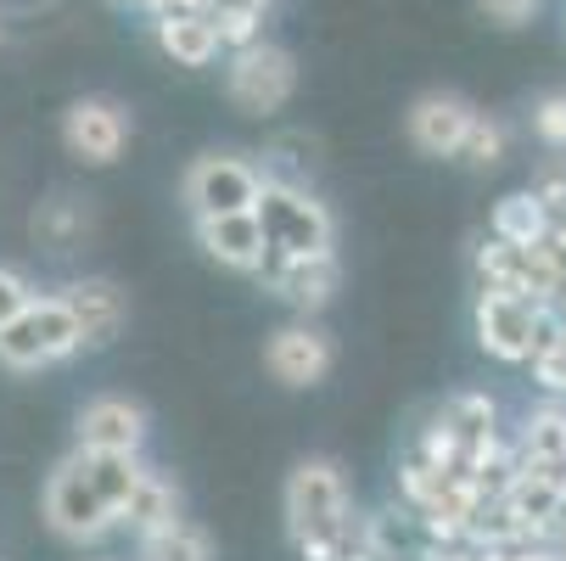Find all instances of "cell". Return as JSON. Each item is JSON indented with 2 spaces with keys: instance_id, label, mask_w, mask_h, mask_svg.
Segmentation results:
<instances>
[{
  "instance_id": "obj_3",
  "label": "cell",
  "mask_w": 566,
  "mask_h": 561,
  "mask_svg": "<svg viewBox=\"0 0 566 561\" xmlns=\"http://www.w3.org/2000/svg\"><path fill=\"white\" fill-rule=\"evenodd\" d=\"M78 326L67 303L51 292V298H34L23 314H12L0 326V365L7 371H45V365H62L67 354H78Z\"/></svg>"
},
{
  "instance_id": "obj_29",
  "label": "cell",
  "mask_w": 566,
  "mask_h": 561,
  "mask_svg": "<svg viewBox=\"0 0 566 561\" xmlns=\"http://www.w3.org/2000/svg\"><path fill=\"white\" fill-rule=\"evenodd\" d=\"M476 561H560L549 539H522V544H489L476 550Z\"/></svg>"
},
{
  "instance_id": "obj_21",
  "label": "cell",
  "mask_w": 566,
  "mask_h": 561,
  "mask_svg": "<svg viewBox=\"0 0 566 561\" xmlns=\"http://www.w3.org/2000/svg\"><path fill=\"white\" fill-rule=\"evenodd\" d=\"M264 12H270V0H208L202 7V18L213 23L224 51H241V45L264 40Z\"/></svg>"
},
{
  "instance_id": "obj_11",
  "label": "cell",
  "mask_w": 566,
  "mask_h": 561,
  "mask_svg": "<svg viewBox=\"0 0 566 561\" xmlns=\"http://www.w3.org/2000/svg\"><path fill=\"white\" fill-rule=\"evenodd\" d=\"M259 281H264L281 303L314 314V309H326V303L337 298L343 264H337V253H314V259H281V253H264Z\"/></svg>"
},
{
  "instance_id": "obj_19",
  "label": "cell",
  "mask_w": 566,
  "mask_h": 561,
  "mask_svg": "<svg viewBox=\"0 0 566 561\" xmlns=\"http://www.w3.org/2000/svg\"><path fill=\"white\" fill-rule=\"evenodd\" d=\"M549 225H555V214L533 191H511V197L494 202L489 236H494V242H505V248H538L544 236H549Z\"/></svg>"
},
{
  "instance_id": "obj_6",
  "label": "cell",
  "mask_w": 566,
  "mask_h": 561,
  "mask_svg": "<svg viewBox=\"0 0 566 561\" xmlns=\"http://www.w3.org/2000/svg\"><path fill=\"white\" fill-rule=\"evenodd\" d=\"M45 522L56 539L67 544H102L107 533H118V517L102 506V495L85 484V471H78V460L67 455L56 471H51V484H45Z\"/></svg>"
},
{
  "instance_id": "obj_10",
  "label": "cell",
  "mask_w": 566,
  "mask_h": 561,
  "mask_svg": "<svg viewBox=\"0 0 566 561\" xmlns=\"http://www.w3.org/2000/svg\"><path fill=\"white\" fill-rule=\"evenodd\" d=\"M73 438H78V449H91V455H140L146 411L135 405V398H124V393H102V398H91V405L78 411Z\"/></svg>"
},
{
  "instance_id": "obj_17",
  "label": "cell",
  "mask_w": 566,
  "mask_h": 561,
  "mask_svg": "<svg viewBox=\"0 0 566 561\" xmlns=\"http://www.w3.org/2000/svg\"><path fill=\"white\" fill-rule=\"evenodd\" d=\"M365 539H370L376 561H427V550H432L410 506H387V511L365 517Z\"/></svg>"
},
{
  "instance_id": "obj_18",
  "label": "cell",
  "mask_w": 566,
  "mask_h": 561,
  "mask_svg": "<svg viewBox=\"0 0 566 561\" xmlns=\"http://www.w3.org/2000/svg\"><path fill=\"white\" fill-rule=\"evenodd\" d=\"M73 460H78V471H85V484L102 495V506L113 517H124V506H129V495L140 484L146 460L140 455H91V449H73Z\"/></svg>"
},
{
  "instance_id": "obj_12",
  "label": "cell",
  "mask_w": 566,
  "mask_h": 561,
  "mask_svg": "<svg viewBox=\"0 0 566 561\" xmlns=\"http://www.w3.org/2000/svg\"><path fill=\"white\" fill-rule=\"evenodd\" d=\"M56 298L67 303L73 326H78V343H85V349H107V343H118L124 320H129V298H124L118 281H107V276H85V281H67Z\"/></svg>"
},
{
  "instance_id": "obj_23",
  "label": "cell",
  "mask_w": 566,
  "mask_h": 561,
  "mask_svg": "<svg viewBox=\"0 0 566 561\" xmlns=\"http://www.w3.org/2000/svg\"><path fill=\"white\" fill-rule=\"evenodd\" d=\"M91 230V208H78V197H51V202H40V214H34V236L45 248H73L78 236Z\"/></svg>"
},
{
  "instance_id": "obj_34",
  "label": "cell",
  "mask_w": 566,
  "mask_h": 561,
  "mask_svg": "<svg viewBox=\"0 0 566 561\" xmlns=\"http://www.w3.org/2000/svg\"><path fill=\"white\" fill-rule=\"evenodd\" d=\"M0 40H7V34H0Z\"/></svg>"
},
{
  "instance_id": "obj_2",
  "label": "cell",
  "mask_w": 566,
  "mask_h": 561,
  "mask_svg": "<svg viewBox=\"0 0 566 561\" xmlns=\"http://www.w3.org/2000/svg\"><path fill=\"white\" fill-rule=\"evenodd\" d=\"M354 517V495L337 460H297L286 477V528L297 544H332Z\"/></svg>"
},
{
  "instance_id": "obj_16",
  "label": "cell",
  "mask_w": 566,
  "mask_h": 561,
  "mask_svg": "<svg viewBox=\"0 0 566 561\" xmlns=\"http://www.w3.org/2000/svg\"><path fill=\"white\" fill-rule=\"evenodd\" d=\"M157 45H164L180 67H208L224 51L202 12H157Z\"/></svg>"
},
{
  "instance_id": "obj_30",
  "label": "cell",
  "mask_w": 566,
  "mask_h": 561,
  "mask_svg": "<svg viewBox=\"0 0 566 561\" xmlns=\"http://www.w3.org/2000/svg\"><path fill=\"white\" fill-rule=\"evenodd\" d=\"M476 7L489 12L494 23H527V18L544 7V0H476Z\"/></svg>"
},
{
  "instance_id": "obj_8",
  "label": "cell",
  "mask_w": 566,
  "mask_h": 561,
  "mask_svg": "<svg viewBox=\"0 0 566 561\" xmlns=\"http://www.w3.org/2000/svg\"><path fill=\"white\" fill-rule=\"evenodd\" d=\"M62 141L78 164L91 169H107L124 157L129 146V113L113 102V96H78L67 113H62Z\"/></svg>"
},
{
  "instance_id": "obj_4",
  "label": "cell",
  "mask_w": 566,
  "mask_h": 561,
  "mask_svg": "<svg viewBox=\"0 0 566 561\" xmlns=\"http://www.w3.org/2000/svg\"><path fill=\"white\" fill-rule=\"evenodd\" d=\"M297 91V62L292 51L270 45V40H253V45H241L230 51V67H224V96L241 107V113H281Z\"/></svg>"
},
{
  "instance_id": "obj_31",
  "label": "cell",
  "mask_w": 566,
  "mask_h": 561,
  "mask_svg": "<svg viewBox=\"0 0 566 561\" xmlns=\"http://www.w3.org/2000/svg\"><path fill=\"white\" fill-rule=\"evenodd\" d=\"M427 561H476V550L471 544H432Z\"/></svg>"
},
{
  "instance_id": "obj_9",
  "label": "cell",
  "mask_w": 566,
  "mask_h": 561,
  "mask_svg": "<svg viewBox=\"0 0 566 561\" xmlns=\"http://www.w3.org/2000/svg\"><path fill=\"white\" fill-rule=\"evenodd\" d=\"M264 365L281 387H314V382H326L332 365H337V343L308 326V320H292V326H281L270 343H264Z\"/></svg>"
},
{
  "instance_id": "obj_14",
  "label": "cell",
  "mask_w": 566,
  "mask_h": 561,
  "mask_svg": "<svg viewBox=\"0 0 566 561\" xmlns=\"http://www.w3.org/2000/svg\"><path fill=\"white\" fill-rule=\"evenodd\" d=\"M197 248L224 264V270H241V276H259L264 264V230L253 214H219V219H197Z\"/></svg>"
},
{
  "instance_id": "obj_5",
  "label": "cell",
  "mask_w": 566,
  "mask_h": 561,
  "mask_svg": "<svg viewBox=\"0 0 566 561\" xmlns=\"http://www.w3.org/2000/svg\"><path fill=\"white\" fill-rule=\"evenodd\" d=\"M264 186V169L248 164L241 152H202L186 169V208L191 219H219V214H253Z\"/></svg>"
},
{
  "instance_id": "obj_15",
  "label": "cell",
  "mask_w": 566,
  "mask_h": 561,
  "mask_svg": "<svg viewBox=\"0 0 566 561\" xmlns=\"http://www.w3.org/2000/svg\"><path fill=\"white\" fill-rule=\"evenodd\" d=\"M516 466H533V471H566V398H544L522 416V433H516Z\"/></svg>"
},
{
  "instance_id": "obj_27",
  "label": "cell",
  "mask_w": 566,
  "mask_h": 561,
  "mask_svg": "<svg viewBox=\"0 0 566 561\" xmlns=\"http://www.w3.org/2000/svg\"><path fill=\"white\" fill-rule=\"evenodd\" d=\"M40 292H34V281L23 276V270H12V264H0V326H7L12 314H23L29 303H34Z\"/></svg>"
},
{
  "instance_id": "obj_7",
  "label": "cell",
  "mask_w": 566,
  "mask_h": 561,
  "mask_svg": "<svg viewBox=\"0 0 566 561\" xmlns=\"http://www.w3.org/2000/svg\"><path fill=\"white\" fill-rule=\"evenodd\" d=\"M544 314H549V309H538V303H527V298H511V292H476L471 320H476L482 354H494V360H505V365L533 360Z\"/></svg>"
},
{
  "instance_id": "obj_28",
  "label": "cell",
  "mask_w": 566,
  "mask_h": 561,
  "mask_svg": "<svg viewBox=\"0 0 566 561\" xmlns=\"http://www.w3.org/2000/svg\"><path fill=\"white\" fill-rule=\"evenodd\" d=\"M527 191H533V197H538V202H544V208L560 219V214H566V157L544 164V169H538V180H533Z\"/></svg>"
},
{
  "instance_id": "obj_22",
  "label": "cell",
  "mask_w": 566,
  "mask_h": 561,
  "mask_svg": "<svg viewBox=\"0 0 566 561\" xmlns=\"http://www.w3.org/2000/svg\"><path fill=\"white\" fill-rule=\"evenodd\" d=\"M140 561H213V539L197 522L175 517L169 528H157V533L140 539Z\"/></svg>"
},
{
  "instance_id": "obj_13",
  "label": "cell",
  "mask_w": 566,
  "mask_h": 561,
  "mask_svg": "<svg viewBox=\"0 0 566 561\" xmlns=\"http://www.w3.org/2000/svg\"><path fill=\"white\" fill-rule=\"evenodd\" d=\"M471 118H476V107L465 102V96H454V91H427L416 107H410V141L427 152V157H454L460 152V141H465V129H471Z\"/></svg>"
},
{
  "instance_id": "obj_26",
  "label": "cell",
  "mask_w": 566,
  "mask_h": 561,
  "mask_svg": "<svg viewBox=\"0 0 566 561\" xmlns=\"http://www.w3.org/2000/svg\"><path fill=\"white\" fill-rule=\"evenodd\" d=\"M533 135L549 152H566V91H549V96L533 102Z\"/></svg>"
},
{
  "instance_id": "obj_32",
  "label": "cell",
  "mask_w": 566,
  "mask_h": 561,
  "mask_svg": "<svg viewBox=\"0 0 566 561\" xmlns=\"http://www.w3.org/2000/svg\"><path fill=\"white\" fill-rule=\"evenodd\" d=\"M549 544H555V555H560V561H566V522H560V528H555V533H549Z\"/></svg>"
},
{
  "instance_id": "obj_20",
  "label": "cell",
  "mask_w": 566,
  "mask_h": 561,
  "mask_svg": "<svg viewBox=\"0 0 566 561\" xmlns=\"http://www.w3.org/2000/svg\"><path fill=\"white\" fill-rule=\"evenodd\" d=\"M180 517V489L169 484L164 471H140V484H135V495H129V506H124V517H118V528H129V533H157V528H169Z\"/></svg>"
},
{
  "instance_id": "obj_33",
  "label": "cell",
  "mask_w": 566,
  "mask_h": 561,
  "mask_svg": "<svg viewBox=\"0 0 566 561\" xmlns=\"http://www.w3.org/2000/svg\"><path fill=\"white\" fill-rule=\"evenodd\" d=\"M140 7H151V0H140Z\"/></svg>"
},
{
  "instance_id": "obj_25",
  "label": "cell",
  "mask_w": 566,
  "mask_h": 561,
  "mask_svg": "<svg viewBox=\"0 0 566 561\" xmlns=\"http://www.w3.org/2000/svg\"><path fill=\"white\" fill-rule=\"evenodd\" d=\"M454 157H460V164H471V169H494L500 157H505V129H500V124H494L489 113H476Z\"/></svg>"
},
{
  "instance_id": "obj_24",
  "label": "cell",
  "mask_w": 566,
  "mask_h": 561,
  "mask_svg": "<svg viewBox=\"0 0 566 561\" xmlns=\"http://www.w3.org/2000/svg\"><path fill=\"white\" fill-rule=\"evenodd\" d=\"M533 382L544 387V393H566V343L555 337V314H544V326H538V349H533Z\"/></svg>"
},
{
  "instance_id": "obj_1",
  "label": "cell",
  "mask_w": 566,
  "mask_h": 561,
  "mask_svg": "<svg viewBox=\"0 0 566 561\" xmlns=\"http://www.w3.org/2000/svg\"><path fill=\"white\" fill-rule=\"evenodd\" d=\"M253 219L264 230V248L281 259H314V253H337V219L303 180H264Z\"/></svg>"
}]
</instances>
